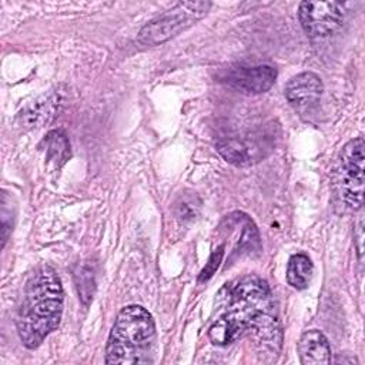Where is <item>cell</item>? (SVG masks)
<instances>
[{
	"instance_id": "1",
	"label": "cell",
	"mask_w": 365,
	"mask_h": 365,
	"mask_svg": "<svg viewBox=\"0 0 365 365\" xmlns=\"http://www.w3.org/2000/svg\"><path fill=\"white\" fill-rule=\"evenodd\" d=\"M254 336L274 352L281 345V327L271 288L258 275L227 282L217 294L208 338L225 346L244 336Z\"/></svg>"
},
{
	"instance_id": "2",
	"label": "cell",
	"mask_w": 365,
	"mask_h": 365,
	"mask_svg": "<svg viewBox=\"0 0 365 365\" xmlns=\"http://www.w3.org/2000/svg\"><path fill=\"white\" fill-rule=\"evenodd\" d=\"M63 304V285L56 269L46 264L37 267L26 282L16 317L17 334L26 348L36 349L58 327Z\"/></svg>"
},
{
	"instance_id": "3",
	"label": "cell",
	"mask_w": 365,
	"mask_h": 365,
	"mask_svg": "<svg viewBox=\"0 0 365 365\" xmlns=\"http://www.w3.org/2000/svg\"><path fill=\"white\" fill-rule=\"evenodd\" d=\"M155 342V324L140 305L124 307L113 327L106 346V364H148Z\"/></svg>"
},
{
	"instance_id": "4",
	"label": "cell",
	"mask_w": 365,
	"mask_h": 365,
	"mask_svg": "<svg viewBox=\"0 0 365 365\" xmlns=\"http://www.w3.org/2000/svg\"><path fill=\"white\" fill-rule=\"evenodd\" d=\"M211 6L212 3L205 0L178 1L144 24L137 34V40L144 46L163 44L201 20Z\"/></svg>"
},
{
	"instance_id": "5",
	"label": "cell",
	"mask_w": 365,
	"mask_h": 365,
	"mask_svg": "<svg viewBox=\"0 0 365 365\" xmlns=\"http://www.w3.org/2000/svg\"><path fill=\"white\" fill-rule=\"evenodd\" d=\"M364 138L356 137L342 147L338 157V191L342 201L352 210H359L364 205Z\"/></svg>"
},
{
	"instance_id": "6",
	"label": "cell",
	"mask_w": 365,
	"mask_h": 365,
	"mask_svg": "<svg viewBox=\"0 0 365 365\" xmlns=\"http://www.w3.org/2000/svg\"><path fill=\"white\" fill-rule=\"evenodd\" d=\"M345 9L339 1H302L298 7V19L309 37H327L334 34L344 21Z\"/></svg>"
},
{
	"instance_id": "7",
	"label": "cell",
	"mask_w": 365,
	"mask_h": 365,
	"mask_svg": "<svg viewBox=\"0 0 365 365\" xmlns=\"http://www.w3.org/2000/svg\"><path fill=\"white\" fill-rule=\"evenodd\" d=\"M222 80L238 91L247 94H261L274 86L277 80V70L268 64L240 66L230 68Z\"/></svg>"
},
{
	"instance_id": "8",
	"label": "cell",
	"mask_w": 365,
	"mask_h": 365,
	"mask_svg": "<svg viewBox=\"0 0 365 365\" xmlns=\"http://www.w3.org/2000/svg\"><path fill=\"white\" fill-rule=\"evenodd\" d=\"M284 91L287 101L295 110H307L319 103L324 84L318 74L312 71H304L291 77Z\"/></svg>"
},
{
	"instance_id": "9",
	"label": "cell",
	"mask_w": 365,
	"mask_h": 365,
	"mask_svg": "<svg viewBox=\"0 0 365 365\" xmlns=\"http://www.w3.org/2000/svg\"><path fill=\"white\" fill-rule=\"evenodd\" d=\"M299 361L304 365H327L331 362V346L318 329L305 331L298 342Z\"/></svg>"
},
{
	"instance_id": "10",
	"label": "cell",
	"mask_w": 365,
	"mask_h": 365,
	"mask_svg": "<svg viewBox=\"0 0 365 365\" xmlns=\"http://www.w3.org/2000/svg\"><path fill=\"white\" fill-rule=\"evenodd\" d=\"M218 153L228 161L235 165H245L257 160L261 153L259 147L254 141L242 140V138H224L217 143Z\"/></svg>"
},
{
	"instance_id": "11",
	"label": "cell",
	"mask_w": 365,
	"mask_h": 365,
	"mask_svg": "<svg viewBox=\"0 0 365 365\" xmlns=\"http://www.w3.org/2000/svg\"><path fill=\"white\" fill-rule=\"evenodd\" d=\"M60 97L56 93H48L37 100L31 101L24 111H21V120L29 127H40L44 123L50 121V118L54 115L57 106H58Z\"/></svg>"
},
{
	"instance_id": "12",
	"label": "cell",
	"mask_w": 365,
	"mask_h": 365,
	"mask_svg": "<svg viewBox=\"0 0 365 365\" xmlns=\"http://www.w3.org/2000/svg\"><path fill=\"white\" fill-rule=\"evenodd\" d=\"M314 272V265L311 258L304 254L298 252L289 257L287 264V282L295 289H305L311 281Z\"/></svg>"
},
{
	"instance_id": "13",
	"label": "cell",
	"mask_w": 365,
	"mask_h": 365,
	"mask_svg": "<svg viewBox=\"0 0 365 365\" xmlns=\"http://www.w3.org/2000/svg\"><path fill=\"white\" fill-rule=\"evenodd\" d=\"M47 157L57 167L63 165L70 157V144L67 137L60 131H50L46 137Z\"/></svg>"
},
{
	"instance_id": "14",
	"label": "cell",
	"mask_w": 365,
	"mask_h": 365,
	"mask_svg": "<svg viewBox=\"0 0 365 365\" xmlns=\"http://www.w3.org/2000/svg\"><path fill=\"white\" fill-rule=\"evenodd\" d=\"M76 285L78 289V295L84 304H87L91 299L93 289H94V275L90 268L81 267L74 274Z\"/></svg>"
},
{
	"instance_id": "15",
	"label": "cell",
	"mask_w": 365,
	"mask_h": 365,
	"mask_svg": "<svg viewBox=\"0 0 365 365\" xmlns=\"http://www.w3.org/2000/svg\"><path fill=\"white\" fill-rule=\"evenodd\" d=\"M222 255H224V245H220L215 251L211 252L208 261L205 262V267L200 272V277H198L200 282H204V281L210 279L215 274V271L220 267V262L222 259Z\"/></svg>"
},
{
	"instance_id": "16",
	"label": "cell",
	"mask_w": 365,
	"mask_h": 365,
	"mask_svg": "<svg viewBox=\"0 0 365 365\" xmlns=\"http://www.w3.org/2000/svg\"><path fill=\"white\" fill-rule=\"evenodd\" d=\"M356 232H355V237H356V242H358V254H359V259L362 261V250H364V247H362V241H364V220H362V217H359V220H358V224H356V230H355Z\"/></svg>"
}]
</instances>
